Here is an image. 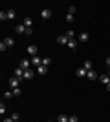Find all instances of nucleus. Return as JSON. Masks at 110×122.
<instances>
[{"label":"nucleus","mask_w":110,"mask_h":122,"mask_svg":"<svg viewBox=\"0 0 110 122\" xmlns=\"http://www.w3.org/2000/svg\"><path fill=\"white\" fill-rule=\"evenodd\" d=\"M20 80H24V78H18V76H13V78H9V86L13 87V89H15V87H18Z\"/></svg>","instance_id":"nucleus-1"},{"label":"nucleus","mask_w":110,"mask_h":122,"mask_svg":"<svg viewBox=\"0 0 110 122\" xmlns=\"http://www.w3.org/2000/svg\"><path fill=\"white\" fill-rule=\"evenodd\" d=\"M37 53H39V47L37 46H28V55L29 56H37Z\"/></svg>","instance_id":"nucleus-2"},{"label":"nucleus","mask_w":110,"mask_h":122,"mask_svg":"<svg viewBox=\"0 0 110 122\" xmlns=\"http://www.w3.org/2000/svg\"><path fill=\"white\" fill-rule=\"evenodd\" d=\"M86 78H90V80H99V75H97L94 69H90V71L86 73Z\"/></svg>","instance_id":"nucleus-3"},{"label":"nucleus","mask_w":110,"mask_h":122,"mask_svg":"<svg viewBox=\"0 0 110 122\" xmlns=\"http://www.w3.org/2000/svg\"><path fill=\"white\" fill-rule=\"evenodd\" d=\"M88 38H90V35L86 33V31H83V33H79V35H77V40L79 42H86Z\"/></svg>","instance_id":"nucleus-4"},{"label":"nucleus","mask_w":110,"mask_h":122,"mask_svg":"<svg viewBox=\"0 0 110 122\" xmlns=\"http://www.w3.org/2000/svg\"><path fill=\"white\" fill-rule=\"evenodd\" d=\"M18 66H20L22 69H29V66H31V60L24 58V60H20V64H18Z\"/></svg>","instance_id":"nucleus-5"},{"label":"nucleus","mask_w":110,"mask_h":122,"mask_svg":"<svg viewBox=\"0 0 110 122\" xmlns=\"http://www.w3.org/2000/svg\"><path fill=\"white\" fill-rule=\"evenodd\" d=\"M31 64H33V66H37V67L42 66V58H41L39 55H37V56H31Z\"/></svg>","instance_id":"nucleus-6"},{"label":"nucleus","mask_w":110,"mask_h":122,"mask_svg":"<svg viewBox=\"0 0 110 122\" xmlns=\"http://www.w3.org/2000/svg\"><path fill=\"white\" fill-rule=\"evenodd\" d=\"M26 29H28V27H26L24 24H17V27H15V31L18 33V35H20V33H24V35H26Z\"/></svg>","instance_id":"nucleus-7"},{"label":"nucleus","mask_w":110,"mask_h":122,"mask_svg":"<svg viewBox=\"0 0 110 122\" xmlns=\"http://www.w3.org/2000/svg\"><path fill=\"white\" fill-rule=\"evenodd\" d=\"M57 42H59V44H61V46H64V44H68V36H66V35H61V36H57Z\"/></svg>","instance_id":"nucleus-8"},{"label":"nucleus","mask_w":110,"mask_h":122,"mask_svg":"<svg viewBox=\"0 0 110 122\" xmlns=\"http://www.w3.org/2000/svg\"><path fill=\"white\" fill-rule=\"evenodd\" d=\"M41 16L44 18V20H48V18L52 16V11H50V9H42V11H41Z\"/></svg>","instance_id":"nucleus-9"},{"label":"nucleus","mask_w":110,"mask_h":122,"mask_svg":"<svg viewBox=\"0 0 110 122\" xmlns=\"http://www.w3.org/2000/svg\"><path fill=\"white\" fill-rule=\"evenodd\" d=\"M24 71H26V69H22V67L18 66V67L15 69V76H18V78H24Z\"/></svg>","instance_id":"nucleus-10"},{"label":"nucleus","mask_w":110,"mask_h":122,"mask_svg":"<svg viewBox=\"0 0 110 122\" xmlns=\"http://www.w3.org/2000/svg\"><path fill=\"white\" fill-rule=\"evenodd\" d=\"M29 78H33V69H31V67L24 71V80H29Z\"/></svg>","instance_id":"nucleus-11"},{"label":"nucleus","mask_w":110,"mask_h":122,"mask_svg":"<svg viewBox=\"0 0 110 122\" xmlns=\"http://www.w3.org/2000/svg\"><path fill=\"white\" fill-rule=\"evenodd\" d=\"M4 44H6L7 47H13V46H15V40H13L11 36H7V38H4Z\"/></svg>","instance_id":"nucleus-12"},{"label":"nucleus","mask_w":110,"mask_h":122,"mask_svg":"<svg viewBox=\"0 0 110 122\" xmlns=\"http://www.w3.org/2000/svg\"><path fill=\"white\" fill-rule=\"evenodd\" d=\"M99 80H101V82H103V84L106 86V84L110 82V76H108V75H99Z\"/></svg>","instance_id":"nucleus-13"},{"label":"nucleus","mask_w":110,"mask_h":122,"mask_svg":"<svg viewBox=\"0 0 110 122\" xmlns=\"http://www.w3.org/2000/svg\"><path fill=\"white\" fill-rule=\"evenodd\" d=\"M46 71H48L46 66H39L37 67V73H39V75H46Z\"/></svg>","instance_id":"nucleus-14"},{"label":"nucleus","mask_w":110,"mask_h":122,"mask_svg":"<svg viewBox=\"0 0 110 122\" xmlns=\"http://www.w3.org/2000/svg\"><path fill=\"white\" fill-rule=\"evenodd\" d=\"M22 24L26 25V27H31V24H33V20H31V18H29V16H26V18H24V20H22Z\"/></svg>","instance_id":"nucleus-15"},{"label":"nucleus","mask_w":110,"mask_h":122,"mask_svg":"<svg viewBox=\"0 0 110 122\" xmlns=\"http://www.w3.org/2000/svg\"><path fill=\"white\" fill-rule=\"evenodd\" d=\"M64 35L68 36V40H73V38H75V31H72V29H68V31H66V33H64Z\"/></svg>","instance_id":"nucleus-16"},{"label":"nucleus","mask_w":110,"mask_h":122,"mask_svg":"<svg viewBox=\"0 0 110 122\" xmlns=\"http://www.w3.org/2000/svg\"><path fill=\"white\" fill-rule=\"evenodd\" d=\"M86 73H88V71H86L84 67H79V69H77V76H86Z\"/></svg>","instance_id":"nucleus-17"},{"label":"nucleus","mask_w":110,"mask_h":122,"mask_svg":"<svg viewBox=\"0 0 110 122\" xmlns=\"http://www.w3.org/2000/svg\"><path fill=\"white\" fill-rule=\"evenodd\" d=\"M70 117H66V115H59L57 117V122H68Z\"/></svg>","instance_id":"nucleus-18"},{"label":"nucleus","mask_w":110,"mask_h":122,"mask_svg":"<svg viewBox=\"0 0 110 122\" xmlns=\"http://www.w3.org/2000/svg\"><path fill=\"white\" fill-rule=\"evenodd\" d=\"M15 18V9H7V20H13Z\"/></svg>","instance_id":"nucleus-19"},{"label":"nucleus","mask_w":110,"mask_h":122,"mask_svg":"<svg viewBox=\"0 0 110 122\" xmlns=\"http://www.w3.org/2000/svg\"><path fill=\"white\" fill-rule=\"evenodd\" d=\"M83 67L86 69V71H90V67H92V62H90V60H84V62H83Z\"/></svg>","instance_id":"nucleus-20"},{"label":"nucleus","mask_w":110,"mask_h":122,"mask_svg":"<svg viewBox=\"0 0 110 122\" xmlns=\"http://www.w3.org/2000/svg\"><path fill=\"white\" fill-rule=\"evenodd\" d=\"M50 64H52V58H50V56H46V58H42V66H50Z\"/></svg>","instance_id":"nucleus-21"},{"label":"nucleus","mask_w":110,"mask_h":122,"mask_svg":"<svg viewBox=\"0 0 110 122\" xmlns=\"http://www.w3.org/2000/svg\"><path fill=\"white\" fill-rule=\"evenodd\" d=\"M0 20H7V11H0Z\"/></svg>","instance_id":"nucleus-22"},{"label":"nucleus","mask_w":110,"mask_h":122,"mask_svg":"<svg viewBox=\"0 0 110 122\" xmlns=\"http://www.w3.org/2000/svg\"><path fill=\"white\" fill-rule=\"evenodd\" d=\"M11 91H13V95H15V97H20V95H22L20 87H15V89H11Z\"/></svg>","instance_id":"nucleus-23"},{"label":"nucleus","mask_w":110,"mask_h":122,"mask_svg":"<svg viewBox=\"0 0 110 122\" xmlns=\"http://www.w3.org/2000/svg\"><path fill=\"white\" fill-rule=\"evenodd\" d=\"M75 11H77V7H75V5H70L68 7V15H75Z\"/></svg>","instance_id":"nucleus-24"},{"label":"nucleus","mask_w":110,"mask_h":122,"mask_svg":"<svg viewBox=\"0 0 110 122\" xmlns=\"http://www.w3.org/2000/svg\"><path fill=\"white\" fill-rule=\"evenodd\" d=\"M75 46H77V42H75V38L68 42V47H70V49H73V47H75Z\"/></svg>","instance_id":"nucleus-25"},{"label":"nucleus","mask_w":110,"mask_h":122,"mask_svg":"<svg viewBox=\"0 0 110 122\" xmlns=\"http://www.w3.org/2000/svg\"><path fill=\"white\" fill-rule=\"evenodd\" d=\"M13 97V91H4V98H11Z\"/></svg>","instance_id":"nucleus-26"},{"label":"nucleus","mask_w":110,"mask_h":122,"mask_svg":"<svg viewBox=\"0 0 110 122\" xmlns=\"http://www.w3.org/2000/svg\"><path fill=\"white\" fill-rule=\"evenodd\" d=\"M66 22H68V24H72V22H73V15H66Z\"/></svg>","instance_id":"nucleus-27"},{"label":"nucleus","mask_w":110,"mask_h":122,"mask_svg":"<svg viewBox=\"0 0 110 122\" xmlns=\"http://www.w3.org/2000/svg\"><path fill=\"white\" fill-rule=\"evenodd\" d=\"M6 113V106H4V102H2V104H0V115H4Z\"/></svg>","instance_id":"nucleus-28"},{"label":"nucleus","mask_w":110,"mask_h":122,"mask_svg":"<svg viewBox=\"0 0 110 122\" xmlns=\"http://www.w3.org/2000/svg\"><path fill=\"white\" fill-rule=\"evenodd\" d=\"M6 49H7V46H6L4 40H2V42H0V51H6Z\"/></svg>","instance_id":"nucleus-29"},{"label":"nucleus","mask_w":110,"mask_h":122,"mask_svg":"<svg viewBox=\"0 0 110 122\" xmlns=\"http://www.w3.org/2000/svg\"><path fill=\"white\" fill-rule=\"evenodd\" d=\"M68 122H79V118L75 117V115H72V117H70V120H68Z\"/></svg>","instance_id":"nucleus-30"},{"label":"nucleus","mask_w":110,"mask_h":122,"mask_svg":"<svg viewBox=\"0 0 110 122\" xmlns=\"http://www.w3.org/2000/svg\"><path fill=\"white\" fill-rule=\"evenodd\" d=\"M11 118L17 122V120H18V113H11Z\"/></svg>","instance_id":"nucleus-31"},{"label":"nucleus","mask_w":110,"mask_h":122,"mask_svg":"<svg viewBox=\"0 0 110 122\" xmlns=\"http://www.w3.org/2000/svg\"><path fill=\"white\" fill-rule=\"evenodd\" d=\"M105 64H106V66L110 67V56H108V58H106V60H105Z\"/></svg>","instance_id":"nucleus-32"},{"label":"nucleus","mask_w":110,"mask_h":122,"mask_svg":"<svg viewBox=\"0 0 110 122\" xmlns=\"http://www.w3.org/2000/svg\"><path fill=\"white\" fill-rule=\"evenodd\" d=\"M4 122H15V120H13V118L9 117V118H4Z\"/></svg>","instance_id":"nucleus-33"},{"label":"nucleus","mask_w":110,"mask_h":122,"mask_svg":"<svg viewBox=\"0 0 110 122\" xmlns=\"http://www.w3.org/2000/svg\"><path fill=\"white\" fill-rule=\"evenodd\" d=\"M106 89H108V91H110V82H108V84H106Z\"/></svg>","instance_id":"nucleus-34"},{"label":"nucleus","mask_w":110,"mask_h":122,"mask_svg":"<svg viewBox=\"0 0 110 122\" xmlns=\"http://www.w3.org/2000/svg\"><path fill=\"white\" fill-rule=\"evenodd\" d=\"M17 122H20V120H17Z\"/></svg>","instance_id":"nucleus-35"}]
</instances>
